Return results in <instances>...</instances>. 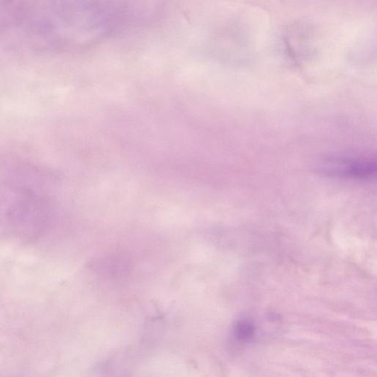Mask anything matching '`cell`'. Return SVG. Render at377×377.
<instances>
[{"instance_id": "cell-1", "label": "cell", "mask_w": 377, "mask_h": 377, "mask_svg": "<svg viewBox=\"0 0 377 377\" xmlns=\"http://www.w3.org/2000/svg\"><path fill=\"white\" fill-rule=\"evenodd\" d=\"M50 199L39 186L12 183L0 192V220L25 237L35 238L50 227Z\"/></svg>"}, {"instance_id": "cell-2", "label": "cell", "mask_w": 377, "mask_h": 377, "mask_svg": "<svg viewBox=\"0 0 377 377\" xmlns=\"http://www.w3.org/2000/svg\"><path fill=\"white\" fill-rule=\"evenodd\" d=\"M323 167L330 174L361 179L371 177L376 171V162L371 159H332Z\"/></svg>"}, {"instance_id": "cell-3", "label": "cell", "mask_w": 377, "mask_h": 377, "mask_svg": "<svg viewBox=\"0 0 377 377\" xmlns=\"http://www.w3.org/2000/svg\"><path fill=\"white\" fill-rule=\"evenodd\" d=\"M256 332L257 327L254 322L247 317L238 319L233 327V335L240 343L252 342Z\"/></svg>"}]
</instances>
